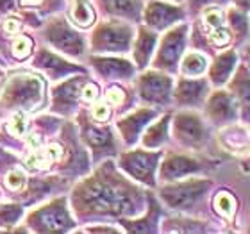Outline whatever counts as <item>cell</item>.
<instances>
[{
  "label": "cell",
  "mask_w": 250,
  "mask_h": 234,
  "mask_svg": "<svg viewBox=\"0 0 250 234\" xmlns=\"http://www.w3.org/2000/svg\"><path fill=\"white\" fill-rule=\"evenodd\" d=\"M206 116L216 127L236 124L240 120V106L229 89L218 88L206 99Z\"/></svg>",
  "instance_id": "cell-6"
},
{
  "label": "cell",
  "mask_w": 250,
  "mask_h": 234,
  "mask_svg": "<svg viewBox=\"0 0 250 234\" xmlns=\"http://www.w3.org/2000/svg\"><path fill=\"white\" fill-rule=\"evenodd\" d=\"M188 31H189V27L186 23H181V25H173L161 38L154 61H152L156 70H161V72H175L177 70L179 61H181L184 48H186Z\"/></svg>",
  "instance_id": "cell-4"
},
{
  "label": "cell",
  "mask_w": 250,
  "mask_h": 234,
  "mask_svg": "<svg viewBox=\"0 0 250 234\" xmlns=\"http://www.w3.org/2000/svg\"><path fill=\"white\" fill-rule=\"evenodd\" d=\"M225 23L232 32L234 43H243L250 34V13L240 9V7H230L225 13Z\"/></svg>",
  "instance_id": "cell-17"
},
{
  "label": "cell",
  "mask_w": 250,
  "mask_h": 234,
  "mask_svg": "<svg viewBox=\"0 0 250 234\" xmlns=\"http://www.w3.org/2000/svg\"><path fill=\"white\" fill-rule=\"evenodd\" d=\"M5 184H7L9 190L16 191V190L23 188V184H25V177H23L21 172H11L9 175H7V179H5Z\"/></svg>",
  "instance_id": "cell-30"
},
{
  "label": "cell",
  "mask_w": 250,
  "mask_h": 234,
  "mask_svg": "<svg viewBox=\"0 0 250 234\" xmlns=\"http://www.w3.org/2000/svg\"><path fill=\"white\" fill-rule=\"evenodd\" d=\"M159 159H161V152L129 150L122 154L118 163L122 170L134 181L146 184V186H156V172Z\"/></svg>",
  "instance_id": "cell-5"
},
{
  "label": "cell",
  "mask_w": 250,
  "mask_h": 234,
  "mask_svg": "<svg viewBox=\"0 0 250 234\" xmlns=\"http://www.w3.org/2000/svg\"><path fill=\"white\" fill-rule=\"evenodd\" d=\"M89 231H93V233H118L120 229H116V227H91Z\"/></svg>",
  "instance_id": "cell-35"
},
{
  "label": "cell",
  "mask_w": 250,
  "mask_h": 234,
  "mask_svg": "<svg viewBox=\"0 0 250 234\" xmlns=\"http://www.w3.org/2000/svg\"><path fill=\"white\" fill-rule=\"evenodd\" d=\"M240 64V56L234 48H225L224 52L218 54L213 59V63L208 68L209 84H213L214 88H224L234 75L236 68Z\"/></svg>",
  "instance_id": "cell-13"
},
{
  "label": "cell",
  "mask_w": 250,
  "mask_h": 234,
  "mask_svg": "<svg viewBox=\"0 0 250 234\" xmlns=\"http://www.w3.org/2000/svg\"><path fill=\"white\" fill-rule=\"evenodd\" d=\"M38 2H42V0H23V4H38Z\"/></svg>",
  "instance_id": "cell-37"
},
{
  "label": "cell",
  "mask_w": 250,
  "mask_h": 234,
  "mask_svg": "<svg viewBox=\"0 0 250 234\" xmlns=\"http://www.w3.org/2000/svg\"><path fill=\"white\" fill-rule=\"evenodd\" d=\"M232 4H234L236 7H240V9L250 13V0H232Z\"/></svg>",
  "instance_id": "cell-33"
},
{
  "label": "cell",
  "mask_w": 250,
  "mask_h": 234,
  "mask_svg": "<svg viewBox=\"0 0 250 234\" xmlns=\"http://www.w3.org/2000/svg\"><path fill=\"white\" fill-rule=\"evenodd\" d=\"M209 95V81L202 77H184L181 79L175 86L173 99L179 106L186 107H195L206 102Z\"/></svg>",
  "instance_id": "cell-12"
},
{
  "label": "cell",
  "mask_w": 250,
  "mask_h": 234,
  "mask_svg": "<svg viewBox=\"0 0 250 234\" xmlns=\"http://www.w3.org/2000/svg\"><path fill=\"white\" fill-rule=\"evenodd\" d=\"M208 42L211 43V47L225 50V48H229L234 43V38H232V32L229 31V27L222 25L208 31Z\"/></svg>",
  "instance_id": "cell-24"
},
{
  "label": "cell",
  "mask_w": 250,
  "mask_h": 234,
  "mask_svg": "<svg viewBox=\"0 0 250 234\" xmlns=\"http://www.w3.org/2000/svg\"><path fill=\"white\" fill-rule=\"evenodd\" d=\"M20 21L18 20H5V23H4V31L5 32H9V34H13V32H16V31H20Z\"/></svg>",
  "instance_id": "cell-32"
},
{
  "label": "cell",
  "mask_w": 250,
  "mask_h": 234,
  "mask_svg": "<svg viewBox=\"0 0 250 234\" xmlns=\"http://www.w3.org/2000/svg\"><path fill=\"white\" fill-rule=\"evenodd\" d=\"M91 115H93V118L97 120V122L104 124V122H107L111 116V106L107 104V102H99V104L93 106Z\"/></svg>",
  "instance_id": "cell-28"
},
{
  "label": "cell",
  "mask_w": 250,
  "mask_h": 234,
  "mask_svg": "<svg viewBox=\"0 0 250 234\" xmlns=\"http://www.w3.org/2000/svg\"><path fill=\"white\" fill-rule=\"evenodd\" d=\"M138 93H140V99L146 104L163 106L172 99L173 83L161 70L146 72L138 81Z\"/></svg>",
  "instance_id": "cell-7"
},
{
  "label": "cell",
  "mask_w": 250,
  "mask_h": 234,
  "mask_svg": "<svg viewBox=\"0 0 250 234\" xmlns=\"http://www.w3.org/2000/svg\"><path fill=\"white\" fill-rule=\"evenodd\" d=\"M211 186L213 182L209 179H184V181L179 179V181L167 182L159 190V195L172 209L186 211L195 208L198 200H202L208 195Z\"/></svg>",
  "instance_id": "cell-2"
},
{
  "label": "cell",
  "mask_w": 250,
  "mask_h": 234,
  "mask_svg": "<svg viewBox=\"0 0 250 234\" xmlns=\"http://www.w3.org/2000/svg\"><path fill=\"white\" fill-rule=\"evenodd\" d=\"M202 170V163L197 161L195 157L184 156V154H168L167 159L159 167V179L165 182H172L200 173Z\"/></svg>",
  "instance_id": "cell-10"
},
{
  "label": "cell",
  "mask_w": 250,
  "mask_h": 234,
  "mask_svg": "<svg viewBox=\"0 0 250 234\" xmlns=\"http://www.w3.org/2000/svg\"><path fill=\"white\" fill-rule=\"evenodd\" d=\"M229 91L238 100L241 118H250V72L245 64H238L234 75L229 81Z\"/></svg>",
  "instance_id": "cell-14"
},
{
  "label": "cell",
  "mask_w": 250,
  "mask_h": 234,
  "mask_svg": "<svg viewBox=\"0 0 250 234\" xmlns=\"http://www.w3.org/2000/svg\"><path fill=\"white\" fill-rule=\"evenodd\" d=\"M213 208L222 218L230 220L236 213L238 202H236V197L230 191H227V190H220L213 198Z\"/></svg>",
  "instance_id": "cell-21"
},
{
  "label": "cell",
  "mask_w": 250,
  "mask_h": 234,
  "mask_svg": "<svg viewBox=\"0 0 250 234\" xmlns=\"http://www.w3.org/2000/svg\"><path fill=\"white\" fill-rule=\"evenodd\" d=\"M209 61L208 58L200 52H188L181 58V73L184 77H202L208 72Z\"/></svg>",
  "instance_id": "cell-20"
},
{
  "label": "cell",
  "mask_w": 250,
  "mask_h": 234,
  "mask_svg": "<svg viewBox=\"0 0 250 234\" xmlns=\"http://www.w3.org/2000/svg\"><path fill=\"white\" fill-rule=\"evenodd\" d=\"M72 18L81 27H89L95 23V11L88 0H73Z\"/></svg>",
  "instance_id": "cell-23"
},
{
  "label": "cell",
  "mask_w": 250,
  "mask_h": 234,
  "mask_svg": "<svg viewBox=\"0 0 250 234\" xmlns=\"http://www.w3.org/2000/svg\"><path fill=\"white\" fill-rule=\"evenodd\" d=\"M157 45V34L150 27H141L138 36L134 38V63L138 68H145L148 61L152 59L154 52H156Z\"/></svg>",
  "instance_id": "cell-16"
},
{
  "label": "cell",
  "mask_w": 250,
  "mask_h": 234,
  "mask_svg": "<svg viewBox=\"0 0 250 234\" xmlns=\"http://www.w3.org/2000/svg\"><path fill=\"white\" fill-rule=\"evenodd\" d=\"M134 42V29L125 21L109 20L102 21L93 32V50L95 52H127Z\"/></svg>",
  "instance_id": "cell-3"
},
{
  "label": "cell",
  "mask_w": 250,
  "mask_h": 234,
  "mask_svg": "<svg viewBox=\"0 0 250 234\" xmlns=\"http://www.w3.org/2000/svg\"><path fill=\"white\" fill-rule=\"evenodd\" d=\"M105 13L127 20H140L143 15V0H100Z\"/></svg>",
  "instance_id": "cell-18"
},
{
  "label": "cell",
  "mask_w": 250,
  "mask_h": 234,
  "mask_svg": "<svg viewBox=\"0 0 250 234\" xmlns=\"http://www.w3.org/2000/svg\"><path fill=\"white\" fill-rule=\"evenodd\" d=\"M245 66L249 68V72H250V42L247 43V47H245Z\"/></svg>",
  "instance_id": "cell-36"
},
{
  "label": "cell",
  "mask_w": 250,
  "mask_h": 234,
  "mask_svg": "<svg viewBox=\"0 0 250 234\" xmlns=\"http://www.w3.org/2000/svg\"><path fill=\"white\" fill-rule=\"evenodd\" d=\"M40 145H42V138H40L38 134H34V136L29 138V147H31V149H38Z\"/></svg>",
  "instance_id": "cell-34"
},
{
  "label": "cell",
  "mask_w": 250,
  "mask_h": 234,
  "mask_svg": "<svg viewBox=\"0 0 250 234\" xmlns=\"http://www.w3.org/2000/svg\"><path fill=\"white\" fill-rule=\"evenodd\" d=\"M143 20L146 27H150L154 31H165L184 20V9L179 5L152 0L143 7Z\"/></svg>",
  "instance_id": "cell-9"
},
{
  "label": "cell",
  "mask_w": 250,
  "mask_h": 234,
  "mask_svg": "<svg viewBox=\"0 0 250 234\" xmlns=\"http://www.w3.org/2000/svg\"><path fill=\"white\" fill-rule=\"evenodd\" d=\"M125 100V91L120 88V86H111L105 93V102L111 106V107H116L120 106L122 102Z\"/></svg>",
  "instance_id": "cell-27"
},
{
  "label": "cell",
  "mask_w": 250,
  "mask_h": 234,
  "mask_svg": "<svg viewBox=\"0 0 250 234\" xmlns=\"http://www.w3.org/2000/svg\"><path fill=\"white\" fill-rule=\"evenodd\" d=\"M172 129L175 140L181 145L188 147V149H198L208 140V129H206L204 120L197 113H191V111L179 113L173 118Z\"/></svg>",
  "instance_id": "cell-8"
},
{
  "label": "cell",
  "mask_w": 250,
  "mask_h": 234,
  "mask_svg": "<svg viewBox=\"0 0 250 234\" xmlns=\"http://www.w3.org/2000/svg\"><path fill=\"white\" fill-rule=\"evenodd\" d=\"M81 211L105 216H130L143 211V191L116 173L113 163H105L75 193Z\"/></svg>",
  "instance_id": "cell-1"
},
{
  "label": "cell",
  "mask_w": 250,
  "mask_h": 234,
  "mask_svg": "<svg viewBox=\"0 0 250 234\" xmlns=\"http://www.w3.org/2000/svg\"><path fill=\"white\" fill-rule=\"evenodd\" d=\"M95 70L104 79L118 81V79H130L134 75V64L122 58H95Z\"/></svg>",
  "instance_id": "cell-15"
},
{
  "label": "cell",
  "mask_w": 250,
  "mask_h": 234,
  "mask_svg": "<svg viewBox=\"0 0 250 234\" xmlns=\"http://www.w3.org/2000/svg\"><path fill=\"white\" fill-rule=\"evenodd\" d=\"M31 47H32V42L27 36L16 38L15 42H13V54H15L18 59L25 58L27 54L31 52Z\"/></svg>",
  "instance_id": "cell-26"
},
{
  "label": "cell",
  "mask_w": 250,
  "mask_h": 234,
  "mask_svg": "<svg viewBox=\"0 0 250 234\" xmlns=\"http://www.w3.org/2000/svg\"><path fill=\"white\" fill-rule=\"evenodd\" d=\"M249 231H250V229H249Z\"/></svg>",
  "instance_id": "cell-38"
},
{
  "label": "cell",
  "mask_w": 250,
  "mask_h": 234,
  "mask_svg": "<svg viewBox=\"0 0 250 234\" xmlns=\"http://www.w3.org/2000/svg\"><path fill=\"white\" fill-rule=\"evenodd\" d=\"M168 125H170V115H165L154 124H148V127L141 134L143 147L154 150V149H159L161 145H165L168 140Z\"/></svg>",
  "instance_id": "cell-19"
},
{
  "label": "cell",
  "mask_w": 250,
  "mask_h": 234,
  "mask_svg": "<svg viewBox=\"0 0 250 234\" xmlns=\"http://www.w3.org/2000/svg\"><path fill=\"white\" fill-rule=\"evenodd\" d=\"M9 129L13 134L16 136H23L27 130V115L23 111H16L13 118H11V124H9Z\"/></svg>",
  "instance_id": "cell-25"
},
{
  "label": "cell",
  "mask_w": 250,
  "mask_h": 234,
  "mask_svg": "<svg viewBox=\"0 0 250 234\" xmlns=\"http://www.w3.org/2000/svg\"><path fill=\"white\" fill-rule=\"evenodd\" d=\"M86 140L95 150H107V149H115L113 143V134L107 127H89L86 132Z\"/></svg>",
  "instance_id": "cell-22"
},
{
  "label": "cell",
  "mask_w": 250,
  "mask_h": 234,
  "mask_svg": "<svg viewBox=\"0 0 250 234\" xmlns=\"http://www.w3.org/2000/svg\"><path fill=\"white\" fill-rule=\"evenodd\" d=\"M97 97H99V86L93 83H84L83 91H81V99L84 102H95Z\"/></svg>",
  "instance_id": "cell-29"
},
{
  "label": "cell",
  "mask_w": 250,
  "mask_h": 234,
  "mask_svg": "<svg viewBox=\"0 0 250 234\" xmlns=\"http://www.w3.org/2000/svg\"><path fill=\"white\" fill-rule=\"evenodd\" d=\"M157 113L156 109H150V107H140V109H136L134 113H130V115L124 116L122 120H118V132L120 136L124 138V141L127 145H134L136 141L140 140V136L143 134V130L148 127L152 120L157 118Z\"/></svg>",
  "instance_id": "cell-11"
},
{
  "label": "cell",
  "mask_w": 250,
  "mask_h": 234,
  "mask_svg": "<svg viewBox=\"0 0 250 234\" xmlns=\"http://www.w3.org/2000/svg\"><path fill=\"white\" fill-rule=\"evenodd\" d=\"M229 0H189V5H191L195 11H202L206 7H213V5H224L227 4Z\"/></svg>",
  "instance_id": "cell-31"
}]
</instances>
